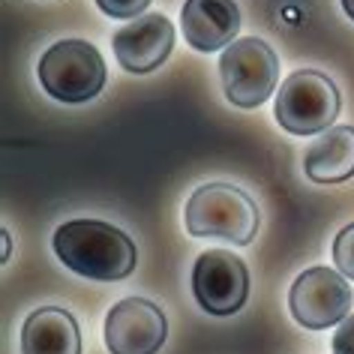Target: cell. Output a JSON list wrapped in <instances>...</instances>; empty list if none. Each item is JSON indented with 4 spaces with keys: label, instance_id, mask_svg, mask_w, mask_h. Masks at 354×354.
<instances>
[{
    "label": "cell",
    "instance_id": "obj_10",
    "mask_svg": "<svg viewBox=\"0 0 354 354\" xmlns=\"http://www.w3.org/2000/svg\"><path fill=\"white\" fill-rule=\"evenodd\" d=\"M183 37L196 51L228 48L241 30V10L234 0H187L180 10Z\"/></svg>",
    "mask_w": 354,
    "mask_h": 354
},
{
    "label": "cell",
    "instance_id": "obj_1",
    "mask_svg": "<svg viewBox=\"0 0 354 354\" xmlns=\"http://www.w3.org/2000/svg\"><path fill=\"white\" fill-rule=\"evenodd\" d=\"M55 252L73 273L96 282L127 279L138 264V250L127 232L102 219H73L55 232Z\"/></svg>",
    "mask_w": 354,
    "mask_h": 354
},
{
    "label": "cell",
    "instance_id": "obj_12",
    "mask_svg": "<svg viewBox=\"0 0 354 354\" xmlns=\"http://www.w3.org/2000/svg\"><path fill=\"white\" fill-rule=\"evenodd\" d=\"M304 171L315 183H342L354 177V127H330L306 147Z\"/></svg>",
    "mask_w": 354,
    "mask_h": 354
},
{
    "label": "cell",
    "instance_id": "obj_7",
    "mask_svg": "<svg viewBox=\"0 0 354 354\" xmlns=\"http://www.w3.org/2000/svg\"><path fill=\"white\" fill-rule=\"evenodd\" d=\"M192 295L207 315L225 318L243 309L250 297V270L228 250H207L192 268Z\"/></svg>",
    "mask_w": 354,
    "mask_h": 354
},
{
    "label": "cell",
    "instance_id": "obj_17",
    "mask_svg": "<svg viewBox=\"0 0 354 354\" xmlns=\"http://www.w3.org/2000/svg\"><path fill=\"white\" fill-rule=\"evenodd\" d=\"M6 259H10V234L3 232V261H6Z\"/></svg>",
    "mask_w": 354,
    "mask_h": 354
},
{
    "label": "cell",
    "instance_id": "obj_6",
    "mask_svg": "<svg viewBox=\"0 0 354 354\" xmlns=\"http://www.w3.org/2000/svg\"><path fill=\"white\" fill-rule=\"evenodd\" d=\"M354 291L351 279L330 268H309L295 279L288 291V309L295 322L306 330L339 327L351 315Z\"/></svg>",
    "mask_w": 354,
    "mask_h": 354
},
{
    "label": "cell",
    "instance_id": "obj_11",
    "mask_svg": "<svg viewBox=\"0 0 354 354\" xmlns=\"http://www.w3.org/2000/svg\"><path fill=\"white\" fill-rule=\"evenodd\" d=\"M21 354H82V330L73 313L42 306L21 327Z\"/></svg>",
    "mask_w": 354,
    "mask_h": 354
},
{
    "label": "cell",
    "instance_id": "obj_16",
    "mask_svg": "<svg viewBox=\"0 0 354 354\" xmlns=\"http://www.w3.org/2000/svg\"><path fill=\"white\" fill-rule=\"evenodd\" d=\"M342 10H345V15L354 21V0H342Z\"/></svg>",
    "mask_w": 354,
    "mask_h": 354
},
{
    "label": "cell",
    "instance_id": "obj_8",
    "mask_svg": "<svg viewBox=\"0 0 354 354\" xmlns=\"http://www.w3.org/2000/svg\"><path fill=\"white\" fill-rule=\"evenodd\" d=\"M165 336V313L145 297H123L105 315V348L111 354H156Z\"/></svg>",
    "mask_w": 354,
    "mask_h": 354
},
{
    "label": "cell",
    "instance_id": "obj_13",
    "mask_svg": "<svg viewBox=\"0 0 354 354\" xmlns=\"http://www.w3.org/2000/svg\"><path fill=\"white\" fill-rule=\"evenodd\" d=\"M333 264L345 279L354 282V223L333 237Z\"/></svg>",
    "mask_w": 354,
    "mask_h": 354
},
{
    "label": "cell",
    "instance_id": "obj_2",
    "mask_svg": "<svg viewBox=\"0 0 354 354\" xmlns=\"http://www.w3.org/2000/svg\"><path fill=\"white\" fill-rule=\"evenodd\" d=\"M187 232L192 237H219L246 246L259 234V207L241 187L205 183L187 201Z\"/></svg>",
    "mask_w": 354,
    "mask_h": 354
},
{
    "label": "cell",
    "instance_id": "obj_5",
    "mask_svg": "<svg viewBox=\"0 0 354 354\" xmlns=\"http://www.w3.org/2000/svg\"><path fill=\"white\" fill-rule=\"evenodd\" d=\"M219 78H223L225 100L232 105H237V109H259L277 91L279 57L259 37L234 39L228 48H223Z\"/></svg>",
    "mask_w": 354,
    "mask_h": 354
},
{
    "label": "cell",
    "instance_id": "obj_9",
    "mask_svg": "<svg viewBox=\"0 0 354 354\" xmlns=\"http://www.w3.org/2000/svg\"><path fill=\"white\" fill-rule=\"evenodd\" d=\"M174 48V28L165 15L147 12L114 33L118 64L132 75H147L168 60Z\"/></svg>",
    "mask_w": 354,
    "mask_h": 354
},
{
    "label": "cell",
    "instance_id": "obj_15",
    "mask_svg": "<svg viewBox=\"0 0 354 354\" xmlns=\"http://www.w3.org/2000/svg\"><path fill=\"white\" fill-rule=\"evenodd\" d=\"M333 354H354V313L336 327L333 333Z\"/></svg>",
    "mask_w": 354,
    "mask_h": 354
},
{
    "label": "cell",
    "instance_id": "obj_3",
    "mask_svg": "<svg viewBox=\"0 0 354 354\" xmlns=\"http://www.w3.org/2000/svg\"><path fill=\"white\" fill-rule=\"evenodd\" d=\"M39 84L51 100L66 105H82L105 87V60L96 46L84 39H64L39 57Z\"/></svg>",
    "mask_w": 354,
    "mask_h": 354
},
{
    "label": "cell",
    "instance_id": "obj_4",
    "mask_svg": "<svg viewBox=\"0 0 354 354\" xmlns=\"http://www.w3.org/2000/svg\"><path fill=\"white\" fill-rule=\"evenodd\" d=\"M339 109V91L330 78L318 69H297L282 82L273 114L291 136H315L333 127Z\"/></svg>",
    "mask_w": 354,
    "mask_h": 354
},
{
    "label": "cell",
    "instance_id": "obj_14",
    "mask_svg": "<svg viewBox=\"0 0 354 354\" xmlns=\"http://www.w3.org/2000/svg\"><path fill=\"white\" fill-rule=\"evenodd\" d=\"M96 6L111 19H136L150 6V0H96Z\"/></svg>",
    "mask_w": 354,
    "mask_h": 354
}]
</instances>
